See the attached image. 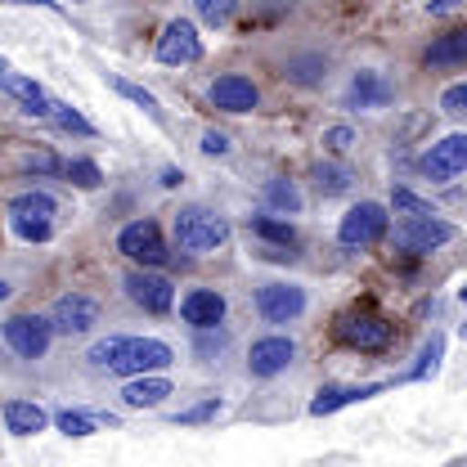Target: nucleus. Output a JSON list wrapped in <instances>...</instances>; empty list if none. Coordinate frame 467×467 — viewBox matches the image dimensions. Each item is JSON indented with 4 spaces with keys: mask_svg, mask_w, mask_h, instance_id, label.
I'll use <instances>...</instances> for the list:
<instances>
[{
    "mask_svg": "<svg viewBox=\"0 0 467 467\" xmlns=\"http://www.w3.org/2000/svg\"><path fill=\"white\" fill-rule=\"evenodd\" d=\"M198 14H202V23H216V27H221V23H230L234 14H238V5H234V0H202Z\"/></svg>",
    "mask_w": 467,
    "mask_h": 467,
    "instance_id": "nucleus-32",
    "label": "nucleus"
},
{
    "mask_svg": "<svg viewBox=\"0 0 467 467\" xmlns=\"http://www.w3.org/2000/svg\"><path fill=\"white\" fill-rule=\"evenodd\" d=\"M55 427L63 431V436H77V441H81V436L95 431V418H90V413H72V409H63V413H55Z\"/></svg>",
    "mask_w": 467,
    "mask_h": 467,
    "instance_id": "nucleus-30",
    "label": "nucleus"
},
{
    "mask_svg": "<svg viewBox=\"0 0 467 467\" xmlns=\"http://www.w3.org/2000/svg\"><path fill=\"white\" fill-rule=\"evenodd\" d=\"M5 427L14 436H36V431H46V409L32 405V400H9L5 405Z\"/></svg>",
    "mask_w": 467,
    "mask_h": 467,
    "instance_id": "nucleus-22",
    "label": "nucleus"
},
{
    "mask_svg": "<svg viewBox=\"0 0 467 467\" xmlns=\"http://www.w3.org/2000/svg\"><path fill=\"white\" fill-rule=\"evenodd\" d=\"M9 292H14V288H9V284L0 279V301H9Z\"/></svg>",
    "mask_w": 467,
    "mask_h": 467,
    "instance_id": "nucleus-41",
    "label": "nucleus"
},
{
    "mask_svg": "<svg viewBox=\"0 0 467 467\" xmlns=\"http://www.w3.org/2000/svg\"><path fill=\"white\" fill-rule=\"evenodd\" d=\"M14 230L23 234V238H27V243H46V238H50V225H41V221H14Z\"/></svg>",
    "mask_w": 467,
    "mask_h": 467,
    "instance_id": "nucleus-38",
    "label": "nucleus"
},
{
    "mask_svg": "<svg viewBox=\"0 0 467 467\" xmlns=\"http://www.w3.org/2000/svg\"><path fill=\"white\" fill-rule=\"evenodd\" d=\"M109 86H113L121 99H130L135 109H144L153 121H162V109H158V95H153V90H144V86H135V81H126V77H109Z\"/></svg>",
    "mask_w": 467,
    "mask_h": 467,
    "instance_id": "nucleus-25",
    "label": "nucleus"
},
{
    "mask_svg": "<svg viewBox=\"0 0 467 467\" xmlns=\"http://www.w3.org/2000/svg\"><path fill=\"white\" fill-rule=\"evenodd\" d=\"M310 180H315V189H319L324 198H337V193H347L350 189L355 171H350L347 162H319V167L310 171Z\"/></svg>",
    "mask_w": 467,
    "mask_h": 467,
    "instance_id": "nucleus-23",
    "label": "nucleus"
},
{
    "mask_svg": "<svg viewBox=\"0 0 467 467\" xmlns=\"http://www.w3.org/2000/svg\"><path fill=\"white\" fill-rule=\"evenodd\" d=\"M55 121L63 130H77V135H95V126L86 121V117L77 113V109H67V104H55Z\"/></svg>",
    "mask_w": 467,
    "mask_h": 467,
    "instance_id": "nucleus-34",
    "label": "nucleus"
},
{
    "mask_svg": "<svg viewBox=\"0 0 467 467\" xmlns=\"http://www.w3.org/2000/svg\"><path fill=\"white\" fill-rule=\"evenodd\" d=\"M0 90L9 95V99H18L23 104V113H32V117H55V99L32 81V77H23V72H5L0 77Z\"/></svg>",
    "mask_w": 467,
    "mask_h": 467,
    "instance_id": "nucleus-16",
    "label": "nucleus"
},
{
    "mask_svg": "<svg viewBox=\"0 0 467 467\" xmlns=\"http://www.w3.org/2000/svg\"><path fill=\"white\" fill-rule=\"evenodd\" d=\"M216 413H221V400L212 396V400H202V405L184 409V413H180L175 422H180V427H193V422H207V418H216Z\"/></svg>",
    "mask_w": 467,
    "mask_h": 467,
    "instance_id": "nucleus-36",
    "label": "nucleus"
},
{
    "mask_svg": "<svg viewBox=\"0 0 467 467\" xmlns=\"http://www.w3.org/2000/svg\"><path fill=\"white\" fill-rule=\"evenodd\" d=\"M391 81L382 72H355L350 77V90H347V104L350 109H387L391 104Z\"/></svg>",
    "mask_w": 467,
    "mask_h": 467,
    "instance_id": "nucleus-17",
    "label": "nucleus"
},
{
    "mask_svg": "<svg viewBox=\"0 0 467 467\" xmlns=\"http://www.w3.org/2000/svg\"><path fill=\"white\" fill-rule=\"evenodd\" d=\"M337 337L355 350H387L391 347V319L387 315H378V310H368V306H355L347 310L342 319H337Z\"/></svg>",
    "mask_w": 467,
    "mask_h": 467,
    "instance_id": "nucleus-3",
    "label": "nucleus"
},
{
    "mask_svg": "<svg viewBox=\"0 0 467 467\" xmlns=\"http://www.w3.org/2000/svg\"><path fill=\"white\" fill-rule=\"evenodd\" d=\"M387 238V207L382 202H359L350 207L337 225V243L342 247H373Z\"/></svg>",
    "mask_w": 467,
    "mask_h": 467,
    "instance_id": "nucleus-6",
    "label": "nucleus"
},
{
    "mask_svg": "<svg viewBox=\"0 0 467 467\" xmlns=\"http://www.w3.org/2000/svg\"><path fill=\"white\" fill-rule=\"evenodd\" d=\"M441 355H445V337H441V333H431V337H427V347H422V355H418V364L409 368V378H413V382L431 378V373L441 368Z\"/></svg>",
    "mask_w": 467,
    "mask_h": 467,
    "instance_id": "nucleus-27",
    "label": "nucleus"
},
{
    "mask_svg": "<svg viewBox=\"0 0 467 467\" xmlns=\"http://www.w3.org/2000/svg\"><path fill=\"white\" fill-rule=\"evenodd\" d=\"M162 184H167V189H175V184H180V171H175V167H171V171H162Z\"/></svg>",
    "mask_w": 467,
    "mask_h": 467,
    "instance_id": "nucleus-40",
    "label": "nucleus"
},
{
    "mask_svg": "<svg viewBox=\"0 0 467 467\" xmlns=\"http://www.w3.org/2000/svg\"><path fill=\"white\" fill-rule=\"evenodd\" d=\"M207 99H212L221 113H252V109L261 104V90H256V81H252V77H243V72H225V77H216V81H212Z\"/></svg>",
    "mask_w": 467,
    "mask_h": 467,
    "instance_id": "nucleus-12",
    "label": "nucleus"
},
{
    "mask_svg": "<svg viewBox=\"0 0 467 467\" xmlns=\"http://www.w3.org/2000/svg\"><path fill=\"white\" fill-rule=\"evenodd\" d=\"M158 63H167V67H184V63H198L202 58V41H198V27L189 23V18H171L167 27H162V36H158Z\"/></svg>",
    "mask_w": 467,
    "mask_h": 467,
    "instance_id": "nucleus-9",
    "label": "nucleus"
},
{
    "mask_svg": "<svg viewBox=\"0 0 467 467\" xmlns=\"http://www.w3.org/2000/svg\"><path fill=\"white\" fill-rule=\"evenodd\" d=\"M292 359H296L292 337H261V342H252L247 373H252V378H275V373H284V368H288Z\"/></svg>",
    "mask_w": 467,
    "mask_h": 467,
    "instance_id": "nucleus-15",
    "label": "nucleus"
},
{
    "mask_svg": "<svg viewBox=\"0 0 467 467\" xmlns=\"http://www.w3.org/2000/svg\"><path fill=\"white\" fill-rule=\"evenodd\" d=\"M261 198H265V207H275V212H284V216H296V212H301V189H296L292 180H270V184L261 189Z\"/></svg>",
    "mask_w": 467,
    "mask_h": 467,
    "instance_id": "nucleus-24",
    "label": "nucleus"
},
{
    "mask_svg": "<svg viewBox=\"0 0 467 467\" xmlns=\"http://www.w3.org/2000/svg\"><path fill=\"white\" fill-rule=\"evenodd\" d=\"M378 391H382V382H373V387H324V391L310 400V413H315V418H324V413H337L342 405L368 400V396H378Z\"/></svg>",
    "mask_w": 467,
    "mask_h": 467,
    "instance_id": "nucleus-19",
    "label": "nucleus"
},
{
    "mask_svg": "<svg viewBox=\"0 0 467 467\" xmlns=\"http://www.w3.org/2000/svg\"><path fill=\"white\" fill-rule=\"evenodd\" d=\"M301 310H306V292L296 284H265V288H256V315L265 324H288Z\"/></svg>",
    "mask_w": 467,
    "mask_h": 467,
    "instance_id": "nucleus-13",
    "label": "nucleus"
},
{
    "mask_svg": "<svg viewBox=\"0 0 467 467\" xmlns=\"http://www.w3.org/2000/svg\"><path fill=\"white\" fill-rule=\"evenodd\" d=\"M391 207H396L405 221H427V216H436V207H431L427 198H418L413 189H396V193H391Z\"/></svg>",
    "mask_w": 467,
    "mask_h": 467,
    "instance_id": "nucleus-28",
    "label": "nucleus"
},
{
    "mask_svg": "<svg viewBox=\"0 0 467 467\" xmlns=\"http://www.w3.org/2000/svg\"><path fill=\"white\" fill-rule=\"evenodd\" d=\"M247 230L256 234V238H265V243H275V247H292L296 243V230H292L288 221H275V216H252Z\"/></svg>",
    "mask_w": 467,
    "mask_h": 467,
    "instance_id": "nucleus-26",
    "label": "nucleus"
},
{
    "mask_svg": "<svg viewBox=\"0 0 467 467\" xmlns=\"http://www.w3.org/2000/svg\"><path fill=\"white\" fill-rule=\"evenodd\" d=\"M441 109H445L450 117H467V81L445 86V95H441Z\"/></svg>",
    "mask_w": 467,
    "mask_h": 467,
    "instance_id": "nucleus-33",
    "label": "nucleus"
},
{
    "mask_svg": "<svg viewBox=\"0 0 467 467\" xmlns=\"http://www.w3.org/2000/svg\"><path fill=\"white\" fill-rule=\"evenodd\" d=\"M167 396H171V382H167V378H135V382H126V391H121L126 409H158Z\"/></svg>",
    "mask_w": 467,
    "mask_h": 467,
    "instance_id": "nucleus-20",
    "label": "nucleus"
},
{
    "mask_svg": "<svg viewBox=\"0 0 467 467\" xmlns=\"http://www.w3.org/2000/svg\"><path fill=\"white\" fill-rule=\"evenodd\" d=\"M324 67H328V63H324L319 55H315V58H292V63H288V77H292V81H301V86H315Z\"/></svg>",
    "mask_w": 467,
    "mask_h": 467,
    "instance_id": "nucleus-31",
    "label": "nucleus"
},
{
    "mask_svg": "<svg viewBox=\"0 0 467 467\" xmlns=\"http://www.w3.org/2000/svg\"><path fill=\"white\" fill-rule=\"evenodd\" d=\"M180 319H184L193 333L221 328V319H225V296H221V292H212V288L189 292V296L180 301Z\"/></svg>",
    "mask_w": 467,
    "mask_h": 467,
    "instance_id": "nucleus-14",
    "label": "nucleus"
},
{
    "mask_svg": "<svg viewBox=\"0 0 467 467\" xmlns=\"http://www.w3.org/2000/svg\"><path fill=\"white\" fill-rule=\"evenodd\" d=\"M418 171L427 175V180H454V175H463L467 171V130L436 140V144L418 158Z\"/></svg>",
    "mask_w": 467,
    "mask_h": 467,
    "instance_id": "nucleus-8",
    "label": "nucleus"
},
{
    "mask_svg": "<svg viewBox=\"0 0 467 467\" xmlns=\"http://www.w3.org/2000/svg\"><path fill=\"white\" fill-rule=\"evenodd\" d=\"M454 238V225L441 221V216H427V221H400L396 225V247L409 252V256H427L436 247H445Z\"/></svg>",
    "mask_w": 467,
    "mask_h": 467,
    "instance_id": "nucleus-10",
    "label": "nucleus"
},
{
    "mask_svg": "<svg viewBox=\"0 0 467 467\" xmlns=\"http://www.w3.org/2000/svg\"><path fill=\"white\" fill-rule=\"evenodd\" d=\"M427 67H450V63H463L467 58V27H454V32H445V36H436L431 46H427Z\"/></svg>",
    "mask_w": 467,
    "mask_h": 467,
    "instance_id": "nucleus-21",
    "label": "nucleus"
},
{
    "mask_svg": "<svg viewBox=\"0 0 467 467\" xmlns=\"http://www.w3.org/2000/svg\"><path fill=\"white\" fill-rule=\"evenodd\" d=\"M350 144H355V130H350V126H328V130H324V149H328V153L342 158Z\"/></svg>",
    "mask_w": 467,
    "mask_h": 467,
    "instance_id": "nucleus-35",
    "label": "nucleus"
},
{
    "mask_svg": "<svg viewBox=\"0 0 467 467\" xmlns=\"http://www.w3.org/2000/svg\"><path fill=\"white\" fill-rule=\"evenodd\" d=\"M171 359H175V350L167 347V342H158V337H121V347H117L109 373L135 382V378H149V373L167 368Z\"/></svg>",
    "mask_w": 467,
    "mask_h": 467,
    "instance_id": "nucleus-1",
    "label": "nucleus"
},
{
    "mask_svg": "<svg viewBox=\"0 0 467 467\" xmlns=\"http://www.w3.org/2000/svg\"><path fill=\"white\" fill-rule=\"evenodd\" d=\"M58 212L55 193H46V189H27V193H18L14 202H9V221H41V225H50Z\"/></svg>",
    "mask_w": 467,
    "mask_h": 467,
    "instance_id": "nucleus-18",
    "label": "nucleus"
},
{
    "mask_svg": "<svg viewBox=\"0 0 467 467\" xmlns=\"http://www.w3.org/2000/svg\"><path fill=\"white\" fill-rule=\"evenodd\" d=\"M463 301H467V288H463Z\"/></svg>",
    "mask_w": 467,
    "mask_h": 467,
    "instance_id": "nucleus-42",
    "label": "nucleus"
},
{
    "mask_svg": "<svg viewBox=\"0 0 467 467\" xmlns=\"http://www.w3.org/2000/svg\"><path fill=\"white\" fill-rule=\"evenodd\" d=\"M126 296H130L140 310H149V315H167L175 301V288H171V279H162V275H153V270H130V275H126Z\"/></svg>",
    "mask_w": 467,
    "mask_h": 467,
    "instance_id": "nucleus-11",
    "label": "nucleus"
},
{
    "mask_svg": "<svg viewBox=\"0 0 467 467\" xmlns=\"http://www.w3.org/2000/svg\"><path fill=\"white\" fill-rule=\"evenodd\" d=\"M202 153L225 158V153H230V135H221V130H202Z\"/></svg>",
    "mask_w": 467,
    "mask_h": 467,
    "instance_id": "nucleus-37",
    "label": "nucleus"
},
{
    "mask_svg": "<svg viewBox=\"0 0 467 467\" xmlns=\"http://www.w3.org/2000/svg\"><path fill=\"white\" fill-rule=\"evenodd\" d=\"M175 243L184 252H216L225 238H230V225L212 212V207H180L175 216Z\"/></svg>",
    "mask_w": 467,
    "mask_h": 467,
    "instance_id": "nucleus-2",
    "label": "nucleus"
},
{
    "mask_svg": "<svg viewBox=\"0 0 467 467\" xmlns=\"http://www.w3.org/2000/svg\"><path fill=\"white\" fill-rule=\"evenodd\" d=\"M225 347V333L221 328H207V333H198V355L207 359V355H216V350Z\"/></svg>",
    "mask_w": 467,
    "mask_h": 467,
    "instance_id": "nucleus-39",
    "label": "nucleus"
},
{
    "mask_svg": "<svg viewBox=\"0 0 467 467\" xmlns=\"http://www.w3.org/2000/svg\"><path fill=\"white\" fill-rule=\"evenodd\" d=\"M63 175H67L77 189H99V184H104V171H99L90 158H72V162H63Z\"/></svg>",
    "mask_w": 467,
    "mask_h": 467,
    "instance_id": "nucleus-29",
    "label": "nucleus"
},
{
    "mask_svg": "<svg viewBox=\"0 0 467 467\" xmlns=\"http://www.w3.org/2000/svg\"><path fill=\"white\" fill-rule=\"evenodd\" d=\"M50 328L63 333V337H81V333H90L95 324H99V301L95 296H86V292H67V296H58L55 306H50Z\"/></svg>",
    "mask_w": 467,
    "mask_h": 467,
    "instance_id": "nucleus-7",
    "label": "nucleus"
},
{
    "mask_svg": "<svg viewBox=\"0 0 467 467\" xmlns=\"http://www.w3.org/2000/svg\"><path fill=\"white\" fill-rule=\"evenodd\" d=\"M0 333H5V347L23 359H41L55 342V328H50L46 315H14V319H5Z\"/></svg>",
    "mask_w": 467,
    "mask_h": 467,
    "instance_id": "nucleus-5",
    "label": "nucleus"
},
{
    "mask_svg": "<svg viewBox=\"0 0 467 467\" xmlns=\"http://www.w3.org/2000/svg\"><path fill=\"white\" fill-rule=\"evenodd\" d=\"M117 252H121L126 261H135L140 270L162 265V261H167V243H162L158 221H130L126 230L117 234Z\"/></svg>",
    "mask_w": 467,
    "mask_h": 467,
    "instance_id": "nucleus-4",
    "label": "nucleus"
}]
</instances>
